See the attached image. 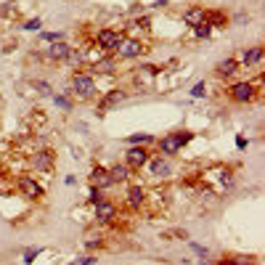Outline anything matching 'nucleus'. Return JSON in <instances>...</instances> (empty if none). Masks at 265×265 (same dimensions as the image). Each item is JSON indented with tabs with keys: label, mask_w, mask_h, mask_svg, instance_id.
Instances as JSON below:
<instances>
[{
	"label": "nucleus",
	"mask_w": 265,
	"mask_h": 265,
	"mask_svg": "<svg viewBox=\"0 0 265 265\" xmlns=\"http://www.w3.org/2000/svg\"><path fill=\"white\" fill-rule=\"evenodd\" d=\"M69 93L77 101H93V98H96V93H98L93 74H88V72H74L72 74V82H69Z\"/></svg>",
	"instance_id": "f257e3e1"
},
{
	"label": "nucleus",
	"mask_w": 265,
	"mask_h": 265,
	"mask_svg": "<svg viewBox=\"0 0 265 265\" xmlns=\"http://www.w3.org/2000/svg\"><path fill=\"white\" fill-rule=\"evenodd\" d=\"M191 138H194V132H188V130L170 132V136H165L162 141H159V154H162V157H173V154H178V151H181Z\"/></svg>",
	"instance_id": "f03ea898"
},
{
	"label": "nucleus",
	"mask_w": 265,
	"mask_h": 265,
	"mask_svg": "<svg viewBox=\"0 0 265 265\" xmlns=\"http://www.w3.org/2000/svg\"><path fill=\"white\" fill-rule=\"evenodd\" d=\"M146 53V43L138 40V37H122L119 48L114 51V59H122V61H130V59H141Z\"/></svg>",
	"instance_id": "7ed1b4c3"
},
{
	"label": "nucleus",
	"mask_w": 265,
	"mask_h": 265,
	"mask_svg": "<svg viewBox=\"0 0 265 265\" xmlns=\"http://www.w3.org/2000/svg\"><path fill=\"white\" fill-rule=\"evenodd\" d=\"M122 37H125V35H122L119 30H98L96 37H93V45H98L103 53L114 56V51L119 48V43H122Z\"/></svg>",
	"instance_id": "20e7f679"
},
{
	"label": "nucleus",
	"mask_w": 265,
	"mask_h": 265,
	"mask_svg": "<svg viewBox=\"0 0 265 265\" xmlns=\"http://www.w3.org/2000/svg\"><path fill=\"white\" fill-rule=\"evenodd\" d=\"M93 217H96V223H114L119 217V210L114 202H109V199H101L98 204H93Z\"/></svg>",
	"instance_id": "39448f33"
},
{
	"label": "nucleus",
	"mask_w": 265,
	"mask_h": 265,
	"mask_svg": "<svg viewBox=\"0 0 265 265\" xmlns=\"http://www.w3.org/2000/svg\"><path fill=\"white\" fill-rule=\"evenodd\" d=\"M228 96H231V101H236V103H249V101L257 98V93H254V85H252L249 80H244V82H233V85H231V88H228Z\"/></svg>",
	"instance_id": "423d86ee"
},
{
	"label": "nucleus",
	"mask_w": 265,
	"mask_h": 265,
	"mask_svg": "<svg viewBox=\"0 0 265 265\" xmlns=\"http://www.w3.org/2000/svg\"><path fill=\"white\" fill-rule=\"evenodd\" d=\"M16 188H19V194H22V196H27V199H43V196H45L43 186L37 183L32 175H19Z\"/></svg>",
	"instance_id": "0eeeda50"
},
{
	"label": "nucleus",
	"mask_w": 265,
	"mask_h": 265,
	"mask_svg": "<svg viewBox=\"0 0 265 265\" xmlns=\"http://www.w3.org/2000/svg\"><path fill=\"white\" fill-rule=\"evenodd\" d=\"M146 202H149V188H144V186L127 188V207L132 212H146Z\"/></svg>",
	"instance_id": "6e6552de"
},
{
	"label": "nucleus",
	"mask_w": 265,
	"mask_h": 265,
	"mask_svg": "<svg viewBox=\"0 0 265 265\" xmlns=\"http://www.w3.org/2000/svg\"><path fill=\"white\" fill-rule=\"evenodd\" d=\"M32 167L37 170V173H51V170L56 167V151L51 149H37L32 154Z\"/></svg>",
	"instance_id": "1a4fd4ad"
},
{
	"label": "nucleus",
	"mask_w": 265,
	"mask_h": 265,
	"mask_svg": "<svg viewBox=\"0 0 265 265\" xmlns=\"http://www.w3.org/2000/svg\"><path fill=\"white\" fill-rule=\"evenodd\" d=\"M149 149L146 146H130L127 149V154H125V165L136 173V170H141V167H146V162H149Z\"/></svg>",
	"instance_id": "9d476101"
},
{
	"label": "nucleus",
	"mask_w": 265,
	"mask_h": 265,
	"mask_svg": "<svg viewBox=\"0 0 265 265\" xmlns=\"http://www.w3.org/2000/svg\"><path fill=\"white\" fill-rule=\"evenodd\" d=\"M146 165H149V170H151V175H154V178H162V181H165V178L173 175V165H170V159L162 157V154H157L154 159H149Z\"/></svg>",
	"instance_id": "9b49d317"
},
{
	"label": "nucleus",
	"mask_w": 265,
	"mask_h": 265,
	"mask_svg": "<svg viewBox=\"0 0 265 265\" xmlns=\"http://www.w3.org/2000/svg\"><path fill=\"white\" fill-rule=\"evenodd\" d=\"M122 98H125V90H122V88L109 90L106 96H103V98L98 101V109H96V111H98V114H106V111H111V109H114Z\"/></svg>",
	"instance_id": "f8f14e48"
},
{
	"label": "nucleus",
	"mask_w": 265,
	"mask_h": 265,
	"mask_svg": "<svg viewBox=\"0 0 265 265\" xmlns=\"http://www.w3.org/2000/svg\"><path fill=\"white\" fill-rule=\"evenodd\" d=\"M69 48H72V45H66L64 40H56V43H51L48 48L43 51V59L45 61H64L66 53H69Z\"/></svg>",
	"instance_id": "ddd939ff"
},
{
	"label": "nucleus",
	"mask_w": 265,
	"mask_h": 265,
	"mask_svg": "<svg viewBox=\"0 0 265 265\" xmlns=\"http://www.w3.org/2000/svg\"><path fill=\"white\" fill-rule=\"evenodd\" d=\"M90 186H93V188H98V191H103V188H109V186H114V183H111L109 170H106V167H101V165L93 167V170H90Z\"/></svg>",
	"instance_id": "4468645a"
},
{
	"label": "nucleus",
	"mask_w": 265,
	"mask_h": 265,
	"mask_svg": "<svg viewBox=\"0 0 265 265\" xmlns=\"http://www.w3.org/2000/svg\"><path fill=\"white\" fill-rule=\"evenodd\" d=\"M90 69L96 72V74H114V72H117V59H114L111 53H106V56H101V59L93 61Z\"/></svg>",
	"instance_id": "2eb2a0df"
},
{
	"label": "nucleus",
	"mask_w": 265,
	"mask_h": 265,
	"mask_svg": "<svg viewBox=\"0 0 265 265\" xmlns=\"http://www.w3.org/2000/svg\"><path fill=\"white\" fill-rule=\"evenodd\" d=\"M262 56H265L262 45H252V48H244V51H241L239 64H244V66H254V64H260V61H262Z\"/></svg>",
	"instance_id": "dca6fc26"
},
{
	"label": "nucleus",
	"mask_w": 265,
	"mask_h": 265,
	"mask_svg": "<svg viewBox=\"0 0 265 265\" xmlns=\"http://www.w3.org/2000/svg\"><path fill=\"white\" fill-rule=\"evenodd\" d=\"M236 72H239V61H236V59H223L220 64L215 66V74H217V77H223V80H231Z\"/></svg>",
	"instance_id": "f3484780"
},
{
	"label": "nucleus",
	"mask_w": 265,
	"mask_h": 265,
	"mask_svg": "<svg viewBox=\"0 0 265 265\" xmlns=\"http://www.w3.org/2000/svg\"><path fill=\"white\" fill-rule=\"evenodd\" d=\"M183 24L186 27L204 24V6H194V8H188V11H183Z\"/></svg>",
	"instance_id": "a211bd4d"
},
{
	"label": "nucleus",
	"mask_w": 265,
	"mask_h": 265,
	"mask_svg": "<svg viewBox=\"0 0 265 265\" xmlns=\"http://www.w3.org/2000/svg\"><path fill=\"white\" fill-rule=\"evenodd\" d=\"M130 173H132V170H130L127 165H114V167H109L111 183H127V181H130Z\"/></svg>",
	"instance_id": "6ab92c4d"
},
{
	"label": "nucleus",
	"mask_w": 265,
	"mask_h": 265,
	"mask_svg": "<svg viewBox=\"0 0 265 265\" xmlns=\"http://www.w3.org/2000/svg\"><path fill=\"white\" fill-rule=\"evenodd\" d=\"M204 24H210V27H225V24H228V16H225L223 11H204Z\"/></svg>",
	"instance_id": "aec40b11"
},
{
	"label": "nucleus",
	"mask_w": 265,
	"mask_h": 265,
	"mask_svg": "<svg viewBox=\"0 0 265 265\" xmlns=\"http://www.w3.org/2000/svg\"><path fill=\"white\" fill-rule=\"evenodd\" d=\"M220 265H254V260L249 254H225L220 260Z\"/></svg>",
	"instance_id": "412c9836"
},
{
	"label": "nucleus",
	"mask_w": 265,
	"mask_h": 265,
	"mask_svg": "<svg viewBox=\"0 0 265 265\" xmlns=\"http://www.w3.org/2000/svg\"><path fill=\"white\" fill-rule=\"evenodd\" d=\"M32 88L40 93V96H53V88H51V82H45V80H35L32 82Z\"/></svg>",
	"instance_id": "4be33fe9"
},
{
	"label": "nucleus",
	"mask_w": 265,
	"mask_h": 265,
	"mask_svg": "<svg viewBox=\"0 0 265 265\" xmlns=\"http://www.w3.org/2000/svg\"><path fill=\"white\" fill-rule=\"evenodd\" d=\"M127 141H130V146H144V144H149V141H154V138H151L149 132H136V136H130Z\"/></svg>",
	"instance_id": "5701e85b"
},
{
	"label": "nucleus",
	"mask_w": 265,
	"mask_h": 265,
	"mask_svg": "<svg viewBox=\"0 0 265 265\" xmlns=\"http://www.w3.org/2000/svg\"><path fill=\"white\" fill-rule=\"evenodd\" d=\"M53 101H56V106H61L66 111L72 109V98H69V93H66V90H64V96H53Z\"/></svg>",
	"instance_id": "b1692460"
},
{
	"label": "nucleus",
	"mask_w": 265,
	"mask_h": 265,
	"mask_svg": "<svg viewBox=\"0 0 265 265\" xmlns=\"http://www.w3.org/2000/svg\"><path fill=\"white\" fill-rule=\"evenodd\" d=\"M162 239H167V241H173V239H188V233L181 231V228H173V231H165Z\"/></svg>",
	"instance_id": "393cba45"
},
{
	"label": "nucleus",
	"mask_w": 265,
	"mask_h": 265,
	"mask_svg": "<svg viewBox=\"0 0 265 265\" xmlns=\"http://www.w3.org/2000/svg\"><path fill=\"white\" fill-rule=\"evenodd\" d=\"M191 96L194 98H204L207 96V82H196L194 88H191Z\"/></svg>",
	"instance_id": "a878e982"
},
{
	"label": "nucleus",
	"mask_w": 265,
	"mask_h": 265,
	"mask_svg": "<svg viewBox=\"0 0 265 265\" xmlns=\"http://www.w3.org/2000/svg\"><path fill=\"white\" fill-rule=\"evenodd\" d=\"M194 35L196 37H210L212 35V27L210 24H199V27H194Z\"/></svg>",
	"instance_id": "bb28decb"
},
{
	"label": "nucleus",
	"mask_w": 265,
	"mask_h": 265,
	"mask_svg": "<svg viewBox=\"0 0 265 265\" xmlns=\"http://www.w3.org/2000/svg\"><path fill=\"white\" fill-rule=\"evenodd\" d=\"M101 199H103V191H98V188H93V186H90V194H88V202H90V204H98V202H101Z\"/></svg>",
	"instance_id": "cd10ccee"
},
{
	"label": "nucleus",
	"mask_w": 265,
	"mask_h": 265,
	"mask_svg": "<svg viewBox=\"0 0 265 265\" xmlns=\"http://www.w3.org/2000/svg\"><path fill=\"white\" fill-rule=\"evenodd\" d=\"M93 262H96V257H93V254H82V257L72 260L69 265H93Z\"/></svg>",
	"instance_id": "c85d7f7f"
},
{
	"label": "nucleus",
	"mask_w": 265,
	"mask_h": 265,
	"mask_svg": "<svg viewBox=\"0 0 265 265\" xmlns=\"http://www.w3.org/2000/svg\"><path fill=\"white\" fill-rule=\"evenodd\" d=\"M40 27H43V22H40V19H30V22L24 24V30H27V32H37Z\"/></svg>",
	"instance_id": "c756f323"
},
{
	"label": "nucleus",
	"mask_w": 265,
	"mask_h": 265,
	"mask_svg": "<svg viewBox=\"0 0 265 265\" xmlns=\"http://www.w3.org/2000/svg\"><path fill=\"white\" fill-rule=\"evenodd\" d=\"M37 254H40V249H32V247H30V249H24V262H27V265H32Z\"/></svg>",
	"instance_id": "7c9ffc66"
},
{
	"label": "nucleus",
	"mask_w": 265,
	"mask_h": 265,
	"mask_svg": "<svg viewBox=\"0 0 265 265\" xmlns=\"http://www.w3.org/2000/svg\"><path fill=\"white\" fill-rule=\"evenodd\" d=\"M43 40H45V43H56V40H64V35H61V32H45Z\"/></svg>",
	"instance_id": "2f4dec72"
},
{
	"label": "nucleus",
	"mask_w": 265,
	"mask_h": 265,
	"mask_svg": "<svg viewBox=\"0 0 265 265\" xmlns=\"http://www.w3.org/2000/svg\"><path fill=\"white\" fill-rule=\"evenodd\" d=\"M85 247H88V249H101L103 239H88V241H85Z\"/></svg>",
	"instance_id": "473e14b6"
},
{
	"label": "nucleus",
	"mask_w": 265,
	"mask_h": 265,
	"mask_svg": "<svg viewBox=\"0 0 265 265\" xmlns=\"http://www.w3.org/2000/svg\"><path fill=\"white\" fill-rule=\"evenodd\" d=\"M0 16H16V8L11 3H6L3 8H0Z\"/></svg>",
	"instance_id": "72a5a7b5"
},
{
	"label": "nucleus",
	"mask_w": 265,
	"mask_h": 265,
	"mask_svg": "<svg viewBox=\"0 0 265 265\" xmlns=\"http://www.w3.org/2000/svg\"><path fill=\"white\" fill-rule=\"evenodd\" d=\"M191 249H194V252L199 254V257H202V260L207 257V249H204V247H199V244H194V241H191Z\"/></svg>",
	"instance_id": "f704fd0d"
}]
</instances>
